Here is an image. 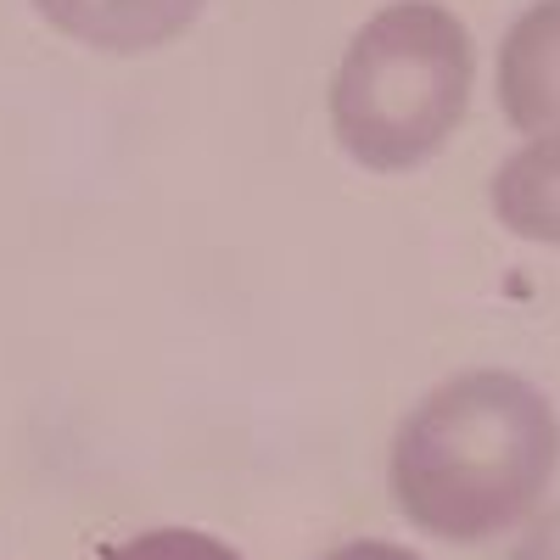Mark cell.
Segmentation results:
<instances>
[{
    "instance_id": "6da1fadb",
    "label": "cell",
    "mask_w": 560,
    "mask_h": 560,
    "mask_svg": "<svg viewBox=\"0 0 560 560\" xmlns=\"http://www.w3.org/2000/svg\"><path fill=\"white\" fill-rule=\"evenodd\" d=\"M560 471V415L516 370H465L420 398L393 438V499L443 544H488L538 516Z\"/></svg>"
},
{
    "instance_id": "7a4b0ae2",
    "label": "cell",
    "mask_w": 560,
    "mask_h": 560,
    "mask_svg": "<svg viewBox=\"0 0 560 560\" xmlns=\"http://www.w3.org/2000/svg\"><path fill=\"white\" fill-rule=\"evenodd\" d=\"M477 45L438 0H393L370 18L331 79V129L370 174L438 158L471 113Z\"/></svg>"
},
{
    "instance_id": "3957f363",
    "label": "cell",
    "mask_w": 560,
    "mask_h": 560,
    "mask_svg": "<svg viewBox=\"0 0 560 560\" xmlns=\"http://www.w3.org/2000/svg\"><path fill=\"white\" fill-rule=\"evenodd\" d=\"M499 113L522 135L560 129V0H533L499 45Z\"/></svg>"
},
{
    "instance_id": "277c9868",
    "label": "cell",
    "mask_w": 560,
    "mask_h": 560,
    "mask_svg": "<svg viewBox=\"0 0 560 560\" xmlns=\"http://www.w3.org/2000/svg\"><path fill=\"white\" fill-rule=\"evenodd\" d=\"M208 0H34V12L57 34L90 45V51H158V45L179 39L202 18Z\"/></svg>"
},
{
    "instance_id": "5b68a950",
    "label": "cell",
    "mask_w": 560,
    "mask_h": 560,
    "mask_svg": "<svg viewBox=\"0 0 560 560\" xmlns=\"http://www.w3.org/2000/svg\"><path fill=\"white\" fill-rule=\"evenodd\" d=\"M488 202L510 236L560 247V129L527 135V147L499 163Z\"/></svg>"
},
{
    "instance_id": "8992f818",
    "label": "cell",
    "mask_w": 560,
    "mask_h": 560,
    "mask_svg": "<svg viewBox=\"0 0 560 560\" xmlns=\"http://www.w3.org/2000/svg\"><path fill=\"white\" fill-rule=\"evenodd\" d=\"M107 560H247L230 544L208 538V533H191V527H158V533H140L129 544H118Z\"/></svg>"
},
{
    "instance_id": "52a82bcc",
    "label": "cell",
    "mask_w": 560,
    "mask_h": 560,
    "mask_svg": "<svg viewBox=\"0 0 560 560\" xmlns=\"http://www.w3.org/2000/svg\"><path fill=\"white\" fill-rule=\"evenodd\" d=\"M504 560H560V504L538 510V516L522 527V538L510 544Z\"/></svg>"
},
{
    "instance_id": "ba28073f",
    "label": "cell",
    "mask_w": 560,
    "mask_h": 560,
    "mask_svg": "<svg viewBox=\"0 0 560 560\" xmlns=\"http://www.w3.org/2000/svg\"><path fill=\"white\" fill-rule=\"evenodd\" d=\"M325 560H427V555H415V549H404V544H387V538H359V544L331 549Z\"/></svg>"
}]
</instances>
